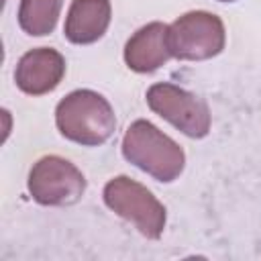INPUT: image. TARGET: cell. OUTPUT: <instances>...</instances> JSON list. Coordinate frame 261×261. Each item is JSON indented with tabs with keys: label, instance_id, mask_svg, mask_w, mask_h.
I'll return each mask as SVG.
<instances>
[{
	"label": "cell",
	"instance_id": "cell-11",
	"mask_svg": "<svg viewBox=\"0 0 261 261\" xmlns=\"http://www.w3.org/2000/svg\"><path fill=\"white\" fill-rule=\"evenodd\" d=\"M218 2H234V0H218Z\"/></svg>",
	"mask_w": 261,
	"mask_h": 261
},
{
	"label": "cell",
	"instance_id": "cell-1",
	"mask_svg": "<svg viewBox=\"0 0 261 261\" xmlns=\"http://www.w3.org/2000/svg\"><path fill=\"white\" fill-rule=\"evenodd\" d=\"M55 124L67 141L84 147H100L114 135L116 116L102 94L94 90H73L59 100Z\"/></svg>",
	"mask_w": 261,
	"mask_h": 261
},
{
	"label": "cell",
	"instance_id": "cell-10",
	"mask_svg": "<svg viewBox=\"0 0 261 261\" xmlns=\"http://www.w3.org/2000/svg\"><path fill=\"white\" fill-rule=\"evenodd\" d=\"M61 6L63 0H20L18 24L31 37H45L55 29Z\"/></svg>",
	"mask_w": 261,
	"mask_h": 261
},
{
	"label": "cell",
	"instance_id": "cell-2",
	"mask_svg": "<svg viewBox=\"0 0 261 261\" xmlns=\"http://www.w3.org/2000/svg\"><path fill=\"white\" fill-rule=\"evenodd\" d=\"M122 157L163 184L177 179L186 167L184 149L145 118L128 124L122 137Z\"/></svg>",
	"mask_w": 261,
	"mask_h": 261
},
{
	"label": "cell",
	"instance_id": "cell-3",
	"mask_svg": "<svg viewBox=\"0 0 261 261\" xmlns=\"http://www.w3.org/2000/svg\"><path fill=\"white\" fill-rule=\"evenodd\" d=\"M102 198L114 214L128 220L143 237L155 241L163 234L167 220L165 206L143 184L128 175H116L106 181Z\"/></svg>",
	"mask_w": 261,
	"mask_h": 261
},
{
	"label": "cell",
	"instance_id": "cell-6",
	"mask_svg": "<svg viewBox=\"0 0 261 261\" xmlns=\"http://www.w3.org/2000/svg\"><path fill=\"white\" fill-rule=\"evenodd\" d=\"M27 188L41 206H71L84 196L86 177L71 161L45 155L31 167Z\"/></svg>",
	"mask_w": 261,
	"mask_h": 261
},
{
	"label": "cell",
	"instance_id": "cell-8",
	"mask_svg": "<svg viewBox=\"0 0 261 261\" xmlns=\"http://www.w3.org/2000/svg\"><path fill=\"white\" fill-rule=\"evenodd\" d=\"M169 24L165 22H149L141 27L124 45V63L128 69L137 73H151L159 69L169 57Z\"/></svg>",
	"mask_w": 261,
	"mask_h": 261
},
{
	"label": "cell",
	"instance_id": "cell-4",
	"mask_svg": "<svg viewBox=\"0 0 261 261\" xmlns=\"http://www.w3.org/2000/svg\"><path fill=\"white\" fill-rule=\"evenodd\" d=\"M171 57L181 61H204L222 53L226 31L220 16L208 10H190L169 24Z\"/></svg>",
	"mask_w": 261,
	"mask_h": 261
},
{
	"label": "cell",
	"instance_id": "cell-5",
	"mask_svg": "<svg viewBox=\"0 0 261 261\" xmlns=\"http://www.w3.org/2000/svg\"><path fill=\"white\" fill-rule=\"evenodd\" d=\"M149 108L190 139H204L210 133L212 116L208 104L196 94L171 82L153 84L147 94Z\"/></svg>",
	"mask_w": 261,
	"mask_h": 261
},
{
	"label": "cell",
	"instance_id": "cell-9",
	"mask_svg": "<svg viewBox=\"0 0 261 261\" xmlns=\"http://www.w3.org/2000/svg\"><path fill=\"white\" fill-rule=\"evenodd\" d=\"M110 18V0H73L65 16L63 35L73 45L96 43L108 31Z\"/></svg>",
	"mask_w": 261,
	"mask_h": 261
},
{
	"label": "cell",
	"instance_id": "cell-7",
	"mask_svg": "<svg viewBox=\"0 0 261 261\" xmlns=\"http://www.w3.org/2000/svg\"><path fill=\"white\" fill-rule=\"evenodd\" d=\"M65 75V57L51 47H37L27 51L14 69L16 88L29 96H43L53 92Z\"/></svg>",
	"mask_w": 261,
	"mask_h": 261
}]
</instances>
